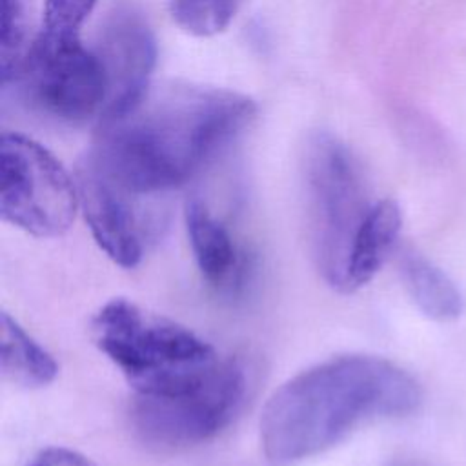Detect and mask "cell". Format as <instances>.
Returning a JSON list of instances; mask_svg holds the SVG:
<instances>
[{
  "label": "cell",
  "mask_w": 466,
  "mask_h": 466,
  "mask_svg": "<svg viewBox=\"0 0 466 466\" xmlns=\"http://www.w3.org/2000/svg\"><path fill=\"white\" fill-rule=\"evenodd\" d=\"M78 200L98 248L118 266L135 268L144 255V229L127 189L106 177L86 157L76 171Z\"/></svg>",
  "instance_id": "8"
},
{
  "label": "cell",
  "mask_w": 466,
  "mask_h": 466,
  "mask_svg": "<svg viewBox=\"0 0 466 466\" xmlns=\"http://www.w3.org/2000/svg\"><path fill=\"white\" fill-rule=\"evenodd\" d=\"M248 391L242 364L226 359L202 386L171 397L135 395L129 410L135 435L158 451H178L208 442L240 411Z\"/></svg>",
  "instance_id": "6"
},
{
  "label": "cell",
  "mask_w": 466,
  "mask_h": 466,
  "mask_svg": "<svg viewBox=\"0 0 466 466\" xmlns=\"http://www.w3.org/2000/svg\"><path fill=\"white\" fill-rule=\"evenodd\" d=\"M25 466H95L87 457L67 448H46Z\"/></svg>",
  "instance_id": "17"
},
{
  "label": "cell",
  "mask_w": 466,
  "mask_h": 466,
  "mask_svg": "<svg viewBox=\"0 0 466 466\" xmlns=\"http://www.w3.org/2000/svg\"><path fill=\"white\" fill-rule=\"evenodd\" d=\"M93 340L140 397H171L208 382L222 366L189 328L127 299L106 302L91 320Z\"/></svg>",
  "instance_id": "3"
},
{
  "label": "cell",
  "mask_w": 466,
  "mask_h": 466,
  "mask_svg": "<svg viewBox=\"0 0 466 466\" xmlns=\"http://www.w3.org/2000/svg\"><path fill=\"white\" fill-rule=\"evenodd\" d=\"M0 71L4 84L15 80L31 49V0H0Z\"/></svg>",
  "instance_id": "14"
},
{
  "label": "cell",
  "mask_w": 466,
  "mask_h": 466,
  "mask_svg": "<svg viewBox=\"0 0 466 466\" xmlns=\"http://www.w3.org/2000/svg\"><path fill=\"white\" fill-rule=\"evenodd\" d=\"M420 400L419 382L388 359L331 357L269 397L260 417V446L268 462L289 466L333 448L366 422L406 417Z\"/></svg>",
  "instance_id": "2"
},
{
  "label": "cell",
  "mask_w": 466,
  "mask_h": 466,
  "mask_svg": "<svg viewBox=\"0 0 466 466\" xmlns=\"http://www.w3.org/2000/svg\"><path fill=\"white\" fill-rule=\"evenodd\" d=\"M404 286L417 308L430 319L448 322L462 313V295L455 282L431 260L406 253L400 262Z\"/></svg>",
  "instance_id": "13"
},
{
  "label": "cell",
  "mask_w": 466,
  "mask_h": 466,
  "mask_svg": "<svg viewBox=\"0 0 466 466\" xmlns=\"http://www.w3.org/2000/svg\"><path fill=\"white\" fill-rule=\"evenodd\" d=\"M78 208V187L53 153L24 135H2L0 213L5 222L53 238L71 228Z\"/></svg>",
  "instance_id": "5"
},
{
  "label": "cell",
  "mask_w": 466,
  "mask_h": 466,
  "mask_svg": "<svg viewBox=\"0 0 466 466\" xmlns=\"http://www.w3.org/2000/svg\"><path fill=\"white\" fill-rule=\"evenodd\" d=\"M306 209L315 264L324 280L344 291L350 249L371 204L348 147L331 135H317L304 160Z\"/></svg>",
  "instance_id": "4"
},
{
  "label": "cell",
  "mask_w": 466,
  "mask_h": 466,
  "mask_svg": "<svg viewBox=\"0 0 466 466\" xmlns=\"http://www.w3.org/2000/svg\"><path fill=\"white\" fill-rule=\"evenodd\" d=\"M0 368L5 380L22 388H42L55 380L58 364L9 313L0 315Z\"/></svg>",
  "instance_id": "12"
},
{
  "label": "cell",
  "mask_w": 466,
  "mask_h": 466,
  "mask_svg": "<svg viewBox=\"0 0 466 466\" xmlns=\"http://www.w3.org/2000/svg\"><path fill=\"white\" fill-rule=\"evenodd\" d=\"M95 53L106 78V104L100 115V120H106L129 109L147 91L157 42L147 24L126 11L107 22Z\"/></svg>",
  "instance_id": "9"
},
{
  "label": "cell",
  "mask_w": 466,
  "mask_h": 466,
  "mask_svg": "<svg viewBox=\"0 0 466 466\" xmlns=\"http://www.w3.org/2000/svg\"><path fill=\"white\" fill-rule=\"evenodd\" d=\"M184 222L191 253L202 277L222 291L238 286L242 258L229 229L197 198L186 204Z\"/></svg>",
  "instance_id": "10"
},
{
  "label": "cell",
  "mask_w": 466,
  "mask_h": 466,
  "mask_svg": "<svg viewBox=\"0 0 466 466\" xmlns=\"http://www.w3.org/2000/svg\"><path fill=\"white\" fill-rule=\"evenodd\" d=\"M96 0H46L42 29L36 36L55 42L80 40V29Z\"/></svg>",
  "instance_id": "16"
},
{
  "label": "cell",
  "mask_w": 466,
  "mask_h": 466,
  "mask_svg": "<svg viewBox=\"0 0 466 466\" xmlns=\"http://www.w3.org/2000/svg\"><path fill=\"white\" fill-rule=\"evenodd\" d=\"M244 0H169L173 20L189 35L213 36L235 18Z\"/></svg>",
  "instance_id": "15"
},
{
  "label": "cell",
  "mask_w": 466,
  "mask_h": 466,
  "mask_svg": "<svg viewBox=\"0 0 466 466\" xmlns=\"http://www.w3.org/2000/svg\"><path fill=\"white\" fill-rule=\"evenodd\" d=\"M29 102L42 113L69 124L102 115L106 78L95 51L80 40L55 42L35 36L16 76Z\"/></svg>",
  "instance_id": "7"
},
{
  "label": "cell",
  "mask_w": 466,
  "mask_h": 466,
  "mask_svg": "<svg viewBox=\"0 0 466 466\" xmlns=\"http://www.w3.org/2000/svg\"><path fill=\"white\" fill-rule=\"evenodd\" d=\"M402 226V213L395 200L373 202L359 226L346 266L344 291L366 286L384 266Z\"/></svg>",
  "instance_id": "11"
},
{
  "label": "cell",
  "mask_w": 466,
  "mask_h": 466,
  "mask_svg": "<svg viewBox=\"0 0 466 466\" xmlns=\"http://www.w3.org/2000/svg\"><path fill=\"white\" fill-rule=\"evenodd\" d=\"M255 113L249 96L229 89L149 86L129 109L100 120L87 158L135 197H151L187 182Z\"/></svg>",
  "instance_id": "1"
}]
</instances>
